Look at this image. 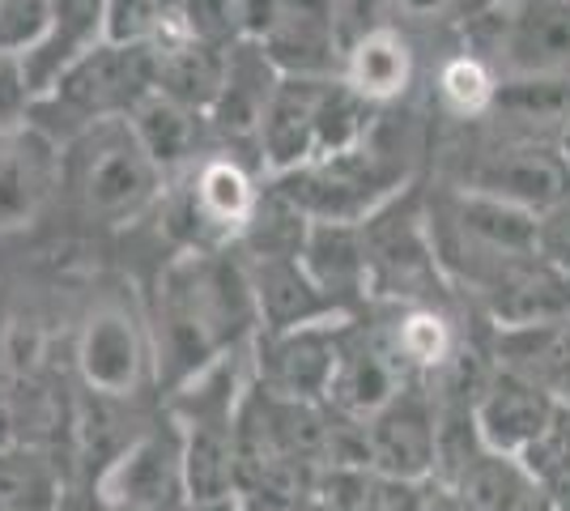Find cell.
<instances>
[{
	"mask_svg": "<svg viewBox=\"0 0 570 511\" xmlns=\"http://www.w3.org/2000/svg\"><path fill=\"white\" fill-rule=\"evenodd\" d=\"M184 511H238L235 503H188Z\"/></svg>",
	"mask_w": 570,
	"mask_h": 511,
	"instance_id": "8d00e7d4",
	"label": "cell"
},
{
	"mask_svg": "<svg viewBox=\"0 0 570 511\" xmlns=\"http://www.w3.org/2000/svg\"><path fill=\"white\" fill-rule=\"evenodd\" d=\"M434 95L443 102V111L455 116V120H490V111L499 102V77L481 56L460 48L439 65Z\"/></svg>",
	"mask_w": 570,
	"mask_h": 511,
	"instance_id": "f546056e",
	"label": "cell"
},
{
	"mask_svg": "<svg viewBox=\"0 0 570 511\" xmlns=\"http://www.w3.org/2000/svg\"><path fill=\"white\" fill-rule=\"evenodd\" d=\"M289 0H230V18H235V35L238 39H252L261 43L268 35V26L282 18V9Z\"/></svg>",
	"mask_w": 570,
	"mask_h": 511,
	"instance_id": "836d02e7",
	"label": "cell"
},
{
	"mask_svg": "<svg viewBox=\"0 0 570 511\" xmlns=\"http://www.w3.org/2000/svg\"><path fill=\"white\" fill-rule=\"evenodd\" d=\"M328 81L333 77H282L261 124V141H256L268 179L307 167L315 158V124H320V102H324Z\"/></svg>",
	"mask_w": 570,
	"mask_h": 511,
	"instance_id": "ac0fdd59",
	"label": "cell"
},
{
	"mask_svg": "<svg viewBox=\"0 0 570 511\" xmlns=\"http://www.w3.org/2000/svg\"><path fill=\"white\" fill-rule=\"evenodd\" d=\"M188 503H235V417L179 422Z\"/></svg>",
	"mask_w": 570,
	"mask_h": 511,
	"instance_id": "484cf974",
	"label": "cell"
},
{
	"mask_svg": "<svg viewBox=\"0 0 570 511\" xmlns=\"http://www.w3.org/2000/svg\"><path fill=\"white\" fill-rule=\"evenodd\" d=\"M60 188V146L35 124L0 137V235L35 226Z\"/></svg>",
	"mask_w": 570,
	"mask_h": 511,
	"instance_id": "2e32d148",
	"label": "cell"
},
{
	"mask_svg": "<svg viewBox=\"0 0 570 511\" xmlns=\"http://www.w3.org/2000/svg\"><path fill=\"white\" fill-rule=\"evenodd\" d=\"M490 358L502 371L549 392L558 405H570V320L528 324V328H494Z\"/></svg>",
	"mask_w": 570,
	"mask_h": 511,
	"instance_id": "7402d4cb",
	"label": "cell"
},
{
	"mask_svg": "<svg viewBox=\"0 0 570 511\" xmlns=\"http://www.w3.org/2000/svg\"><path fill=\"white\" fill-rule=\"evenodd\" d=\"M558 149H562V158H567V167H570V111H567V120H562V128H558Z\"/></svg>",
	"mask_w": 570,
	"mask_h": 511,
	"instance_id": "d590c367",
	"label": "cell"
},
{
	"mask_svg": "<svg viewBox=\"0 0 570 511\" xmlns=\"http://www.w3.org/2000/svg\"><path fill=\"white\" fill-rule=\"evenodd\" d=\"M464 511H553L546 487L532 478L520 456L481 448L452 482Z\"/></svg>",
	"mask_w": 570,
	"mask_h": 511,
	"instance_id": "603a6c76",
	"label": "cell"
},
{
	"mask_svg": "<svg viewBox=\"0 0 570 511\" xmlns=\"http://www.w3.org/2000/svg\"><path fill=\"white\" fill-rule=\"evenodd\" d=\"M502 0H455V13H460V22H473L481 13H490V9H499Z\"/></svg>",
	"mask_w": 570,
	"mask_h": 511,
	"instance_id": "e575fe53",
	"label": "cell"
},
{
	"mask_svg": "<svg viewBox=\"0 0 570 511\" xmlns=\"http://www.w3.org/2000/svg\"><path fill=\"white\" fill-rule=\"evenodd\" d=\"M95 494L107 511H184V431L170 414L145 426L95 478Z\"/></svg>",
	"mask_w": 570,
	"mask_h": 511,
	"instance_id": "52a82bcc",
	"label": "cell"
},
{
	"mask_svg": "<svg viewBox=\"0 0 570 511\" xmlns=\"http://www.w3.org/2000/svg\"><path fill=\"white\" fill-rule=\"evenodd\" d=\"M417 77V51L409 43V35L396 26H371L357 30L345 43V60H341V81L357 90L375 107H396Z\"/></svg>",
	"mask_w": 570,
	"mask_h": 511,
	"instance_id": "44dd1931",
	"label": "cell"
},
{
	"mask_svg": "<svg viewBox=\"0 0 570 511\" xmlns=\"http://www.w3.org/2000/svg\"><path fill=\"white\" fill-rule=\"evenodd\" d=\"M528 469H532V478L546 487L549 503L553 511H570V405H558V414H553V426H549L541 443L520 456Z\"/></svg>",
	"mask_w": 570,
	"mask_h": 511,
	"instance_id": "4dcf8cb0",
	"label": "cell"
},
{
	"mask_svg": "<svg viewBox=\"0 0 570 511\" xmlns=\"http://www.w3.org/2000/svg\"><path fill=\"white\" fill-rule=\"evenodd\" d=\"M261 184L235 154H205L184 179H170L163 222L179 247H235L261 209Z\"/></svg>",
	"mask_w": 570,
	"mask_h": 511,
	"instance_id": "8992f818",
	"label": "cell"
},
{
	"mask_svg": "<svg viewBox=\"0 0 570 511\" xmlns=\"http://www.w3.org/2000/svg\"><path fill=\"white\" fill-rule=\"evenodd\" d=\"M460 188L507 200V205H515L523 214L546 222L570 205V167L558 141L507 137L502 132L499 141H490L481 149V158L464 175Z\"/></svg>",
	"mask_w": 570,
	"mask_h": 511,
	"instance_id": "ba28073f",
	"label": "cell"
},
{
	"mask_svg": "<svg viewBox=\"0 0 570 511\" xmlns=\"http://www.w3.org/2000/svg\"><path fill=\"white\" fill-rule=\"evenodd\" d=\"M102 43H107V9H102V0H51L43 35L22 56H13L30 102L48 98L56 90V81L69 73L81 56H90Z\"/></svg>",
	"mask_w": 570,
	"mask_h": 511,
	"instance_id": "5bb4252c",
	"label": "cell"
},
{
	"mask_svg": "<svg viewBox=\"0 0 570 511\" xmlns=\"http://www.w3.org/2000/svg\"><path fill=\"white\" fill-rule=\"evenodd\" d=\"M413 384L409 366L401 363L392 328L383 320H357L350 316L341 324V345H336L333 384H328V405L336 414H350L357 422L375 417L401 389Z\"/></svg>",
	"mask_w": 570,
	"mask_h": 511,
	"instance_id": "30bf717a",
	"label": "cell"
},
{
	"mask_svg": "<svg viewBox=\"0 0 570 511\" xmlns=\"http://www.w3.org/2000/svg\"><path fill=\"white\" fill-rule=\"evenodd\" d=\"M366 9L375 13L371 26H396L404 35H409V26H434L460 18L455 0H366Z\"/></svg>",
	"mask_w": 570,
	"mask_h": 511,
	"instance_id": "d6a6232c",
	"label": "cell"
},
{
	"mask_svg": "<svg viewBox=\"0 0 570 511\" xmlns=\"http://www.w3.org/2000/svg\"><path fill=\"white\" fill-rule=\"evenodd\" d=\"M387 111L357 149L324 158V163H307V167L277 175L268 184L311 222L362 226L371 214H380L387 200H396L404 188H413L409 184V154H404V146H396Z\"/></svg>",
	"mask_w": 570,
	"mask_h": 511,
	"instance_id": "3957f363",
	"label": "cell"
},
{
	"mask_svg": "<svg viewBox=\"0 0 570 511\" xmlns=\"http://www.w3.org/2000/svg\"><path fill=\"white\" fill-rule=\"evenodd\" d=\"M243 256V252H238ZM256 307H261V333H282V328H303L320 320H341L328 294L311 282L303 256H243Z\"/></svg>",
	"mask_w": 570,
	"mask_h": 511,
	"instance_id": "d6986e66",
	"label": "cell"
},
{
	"mask_svg": "<svg viewBox=\"0 0 570 511\" xmlns=\"http://www.w3.org/2000/svg\"><path fill=\"white\" fill-rule=\"evenodd\" d=\"M51 0H0V51L22 56L48 26Z\"/></svg>",
	"mask_w": 570,
	"mask_h": 511,
	"instance_id": "1f68e13d",
	"label": "cell"
},
{
	"mask_svg": "<svg viewBox=\"0 0 570 511\" xmlns=\"http://www.w3.org/2000/svg\"><path fill=\"white\" fill-rule=\"evenodd\" d=\"M77 375L102 401H132L154 375L149 324L128 303H98L77 333Z\"/></svg>",
	"mask_w": 570,
	"mask_h": 511,
	"instance_id": "9c48e42d",
	"label": "cell"
},
{
	"mask_svg": "<svg viewBox=\"0 0 570 511\" xmlns=\"http://www.w3.org/2000/svg\"><path fill=\"white\" fill-rule=\"evenodd\" d=\"M60 461L48 448L9 443L0 448V511H60Z\"/></svg>",
	"mask_w": 570,
	"mask_h": 511,
	"instance_id": "4316f807",
	"label": "cell"
},
{
	"mask_svg": "<svg viewBox=\"0 0 570 511\" xmlns=\"http://www.w3.org/2000/svg\"><path fill=\"white\" fill-rule=\"evenodd\" d=\"M132 132L141 137L145 154L167 170V179L191 170L205 158V137H209V120L200 111H191L184 102H170L158 90L145 98L141 107L128 116Z\"/></svg>",
	"mask_w": 570,
	"mask_h": 511,
	"instance_id": "cb8c5ba5",
	"label": "cell"
},
{
	"mask_svg": "<svg viewBox=\"0 0 570 511\" xmlns=\"http://www.w3.org/2000/svg\"><path fill=\"white\" fill-rule=\"evenodd\" d=\"M553 414H558V401L549 392L502 366L490 371L485 389L473 401V426L481 448L502 452V456H528L553 426Z\"/></svg>",
	"mask_w": 570,
	"mask_h": 511,
	"instance_id": "9a60e30c",
	"label": "cell"
},
{
	"mask_svg": "<svg viewBox=\"0 0 570 511\" xmlns=\"http://www.w3.org/2000/svg\"><path fill=\"white\" fill-rule=\"evenodd\" d=\"M282 86L277 65L264 56L261 43L235 39L226 48V73L209 107V132L222 137L226 146H252L261 141V124L268 116V102Z\"/></svg>",
	"mask_w": 570,
	"mask_h": 511,
	"instance_id": "e0dca14e",
	"label": "cell"
},
{
	"mask_svg": "<svg viewBox=\"0 0 570 511\" xmlns=\"http://www.w3.org/2000/svg\"><path fill=\"white\" fill-rule=\"evenodd\" d=\"M371 473L396 482H430L439 469V401L426 380L401 389L375 417H366Z\"/></svg>",
	"mask_w": 570,
	"mask_h": 511,
	"instance_id": "7c38bea8",
	"label": "cell"
},
{
	"mask_svg": "<svg viewBox=\"0 0 570 511\" xmlns=\"http://www.w3.org/2000/svg\"><path fill=\"white\" fill-rule=\"evenodd\" d=\"M387 328H392V345L413 380H434L460 350L452 320L439 307H387Z\"/></svg>",
	"mask_w": 570,
	"mask_h": 511,
	"instance_id": "83f0119b",
	"label": "cell"
},
{
	"mask_svg": "<svg viewBox=\"0 0 570 511\" xmlns=\"http://www.w3.org/2000/svg\"><path fill=\"white\" fill-rule=\"evenodd\" d=\"M341 320H320L303 328L282 333H256L247 358H252V384L289 401H324L333 384L336 345H341Z\"/></svg>",
	"mask_w": 570,
	"mask_h": 511,
	"instance_id": "8fae6325",
	"label": "cell"
},
{
	"mask_svg": "<svg viewBox=\"0 0 570 511\" xmlns=\"http://www.w3.org/2000/svg\"><path fill=\"white\" fill-rule=\"evenodd\" d=\"M464 51L481 56L499 86L570 90V0H502L464 22Z\"/></svg>",
	"mask_w": 570,
	"mask_h": 511,
	"instance_id": "277c9868",
	"label": "cell"
},
{
	"mask_svg": "<svg viewBox=\"0 0 570 511\" xmlns=\"http://www.w3.org/2000/svg\"><path fill=\"white\" fill-rule=\"evenodd\" d=\"M107 9V43L124 48H167L188 39L179 0H102Z\"/></svg>",
	"mask_w": 570,
	"mask_h": 511,
	"instance_id": "f1b7e54d",
	"label": "cell"
},
{
	"mask_svg": "<svg viewBox=\"0 0 570 511\" xmlns=\"http://www.w3.org/2000/svg\"><path fill=\"white\" fill-rule=\"evenodd\" d=\"M303 265H307L311 282L328 294V303L341 316H357L371 303V261H366L362 226L311 222L307 244H303Z\"/></svg>",
	"mask_w": 570,
	"mask_h": 511,
	"instance_id": "ffe728a7",
	"label": "cell"
},
{
	"mask_svg": "<svg viewBox=\"0 0 570 511\" xmlns=\"http://www.w3.org/2000/svg\"><path fill=\"white\" fill-rule=\"evenodd\" d=\"M282 77H341L345 26L341 0H289L261 39Z\"/></svg>",
	"mask_w": 570,
	"mask_h": 511,
	"instance_id": "4fadbf2b",
	"label": "cell"
},
{
	"mask_svg": "<svg viewBox=\"0 0 570 511\" xmlns=\"http://www.w3.org/2000/svg\"><path fill=\"white\" fill-rule=\"evenodd\" d=\"M261 333V307L238 247H179L154 282L149 341L158 389H184L191 375L247 350Z\"/></svg>",
	"mask_w": 570,
	"mask_h": 511,
	"instance_id": "6da1fadb",
	"label": "cell"
},
{
	"mask_svg": "<svg viewBox=\"0 0 570 511\" xmlns=\"http://www.w3.org/2000/svg\"><path fill=\"white\" fill-rule=\"evenodd\" d=\"M226 48L191 39V35L158 48L154 51V90L209 120V107H214L217 90H222V73H226Z\"/></svg>",
	"mask_w": 570,
	"mask_h": 511,
	"instance_id": "d4e9b609",
	"label": "cell"
},
{
	"mask_svg": "<svg viewBox=\"0 0 570 511\" xmlns=\"http://www.w3.org/2000/svg\"><path fill=\"white\" fill-rule=\"evenodd\" d=\"M9 60H13V56H4V51H0V73H4V69H9Z\"/></svg>",
	"mask_w": 570,
	"mask_h": 511,
	"instance_id": "74e56055",
	"label": "cell"
},
{
	"mask_svg": "<svg viewBox=\"0 0 570 511\" xmlns=\"http://www.w3.org/2000/svg\"><path fill=\"white\" fill-rule=\"evenodd\" d=\"M60 188L90 222L128 226L163 205L170 179L145 154L132 124L102 120L60 146Z\"/></svg>",
	"mask_w": 570,
	"mask_h": 511,
	"instance_id": "7a4b0ae2",
	"label": "cell"
},
{
	"mask_svg": "<svg viewBox=\"0 0 570 511\" xmlns=\"http://www.w3.org/2000/svg\"><path fill=\"white\" fill-rule=\"evenodd\" d=\"M149 95H154V48L102 43L90 56H81L48 98L30 102L26 124H35L56 146H65L90 124L128 120Z\"/></svg>",
	"mask_w": 570,
	"mask_h": 511,
	"instance_id": "5b68a950",
	"label": "cell"
}]
</instances>
